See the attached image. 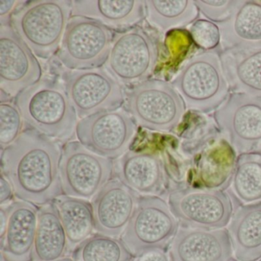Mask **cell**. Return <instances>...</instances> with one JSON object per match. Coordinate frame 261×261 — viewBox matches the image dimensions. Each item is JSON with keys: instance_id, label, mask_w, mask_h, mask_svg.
<instances>
[{"instance_id": "obj_25", "label": "cell", "mask_w": 261, "mask_h": 261, "mask_svg": "<svg viewBox=\"0 0 261 261\" xmlns=\"http://www.w3.org/2000/svg\"><path fill=\"white\" fill-rule=\"evenodd\" d=\"M66 232L70 252L95 230L94 209L89 200L62 195L54 200Z\"/></svg>"}, {"instance_id": "obj_7", "label": "cell", "mask_w": 261, "mask_h": 261, "mask_svg": "<svg viewBox=\"0 0 261 261\" xmlns=\"http://www.w3.org/2000/svg\"><path fill=\"white\" fill-rule=\"evenodd\" d=\"M112 30L94 19L71 16L62 38L57 59L71 70L101 68L111 53Z\"/></svg>"}, {"instance_id": "obj_33", "label": "cell", "mask_w": 261, "mask_h": 261, "mask_svg": "<svg viewBox=\"0 0 261 261\" xmlns=\"http://www.w3.org/2000/svg\"><path fill=\"white\" fill-rule=\"evenodd\" d=\"M13 186L7 177L1 172L0 178V205L7 206L13 202L14 196Z\"/></svg>"}, {"instance_id": "obj_39", "label": "cell", "mask_w": 261, "mask_h": 261, "mask_svg": "<svg viewBox=\"0 0 261 261\" xmlns=\"http://www.w3.org/2000/svg\"><path fill=\"white\" fill-rule=\"evenodd\" d=\"M228 261H230V260H228ZM230 261H233V260H230Z\"/></svg>"}, {"instance_id": "obj_37", "label": "cell", "mask_w": 261, "mask_h": 261, "mask_svg": "<svg viewBox=\"0 0 261 261\" xmlns=\"http://www.w3.org/2000/svg\"><path fill=\"white\" fill-rule=\"evenodd\" d=\"M1 261H7L5 256H4V255L2 253H1Z\"/></svg>"}, {"instance_id": "obj_32", "label": "cell", "mask_w": 261, "mask_h": 261, "mask_svg": "<svg viewBox=\"0 0 261 261\" xmlns=\"http://www.w3.org/2000/svg\"><path fill=\"white\" fill-rule=\"evenodd\" d=\"M27 1H18V0H0V22L1 25L10 24V18L12 15L22 6L27 4Z\"/></svg>"}, {"instance_id": "obj_27", "label": "cell", "mask_w": 261, "mask_h": 261, "mask_svg": "<svg viewBox=\"0 0 261 261\" xmlns=\"http://www.w3.org/2000/svg\"><path fill=\"white\" fill-rule=\"evenodd\" d=\"M230 187L235 198L243 205L260 202V152L238 155Z\"/></svg>"}, {"instance_id": "obj_31", "label": "cell", "mask_w": 261, "mask_h": 261, "mask_svg": "<svg viewBox=\"0 0 261 261\" xmlns=\"http://www.w3.org/2000/svg\"><path fill=\"white\" fill-rule=\"evenodd\" d=\"M200 13L207 20L221 24L228 20L242 1L238 0H195Z\"/></svg>"}, {"instance_id": "obj_15", "label": "cell", "mask_w": 261, "mask_h": 261, "mask_svg": "<svg viewBox=\"0 0 261 261\" xmlns=\"http://www.w3.org/2000/svg\"><path fill=\"white\" fill-rule=\"evenodd\" d=\"M114 174L140 196H160L169 187L164 161L153 151H127L114 163Z\"/></svg>"}, {"instance_id": "obj_16", "label": "cell", "mask_w": 261, "mask_h": 261, "mask_svg": "<svg viewBox=\"0 0 261 261\" xmlns=\"http://www.w3.org/2000/svg\"><path fill=\"white\" fill-rule=\"evenodd\" d=\"M140 197L117 178L110 180L92 200L95 231L113 238H121Z\"/></svg>"}, {"instance_id": "obj_2", "label": "cell", "mask_w": 261, "mask_h": 261, "mask_svg": "<svg viewBox=\"0 0 261 261\" xmlns=\"http://www.w3.org/2000/svg\"><path fill=\"white\" fill-rule=\"evenodd\" d=\"M15 103L27 126L53 140H68L76 130L75 110L65 88L54 81H39L19 93Z\"/></svg>"}, {"instance_id": "obj_36", "label": "cell", "mask_w": 261, "mask_h": 261, "mask_svg": "<svg viewBox=\"0 0 261 261\" xmlns=\"http://www.w3.org/2000/svg\"><path fill=\"white\" fill-rule=\"evenodd\" d=\"M56 261H75V260H74V259H73V258L65 257V258H62V259H58V260H56Z\"/></svg>"}, {"instance_id": "obj_9", "label": "cell", "mask_w": 261, "mask_h": 261, "mask_svg": "<svg viewBox=\"0 0 261 261\" xmlns=\"http://www.w3.org/2000/svg\"><path fill=\"white\" fill-rule=\"evenodd\" d=\"M214 120L237 155L261 153V97L230 92Z\"/></svg>"}, {"instance_id": "obj_34", "label": "cell", "mask_w": 261, "mask_h": 261, "mask_svg": "<svg viewBox=\"0 0 261 261\" xmlns=\"http://www.w3.org/2000/svg\"><path fill=\"white\" fill-rule=\"evenodd\" d=\"M133 261H172L169 252L164 249H153L136 256Z\"/></svg>"}, {"instance_id": "obj_18", "label": "cell", "mask_w": 261, "mask_h": 261, "mask_svg": "<svg viewBox=\"0 0 261 261\" xmlns=\"http://www.w3.org/2000/svg\"><path fill=\"white\" fill-rule=\"evenodd\" d=\"M169 246L172 261H228L233 256L230 235L224 228L179 226Z\"/></svg>"}, {"instance_id": "obj_6", "label": "cell", "mask_w": 261, "mask_h": 261, "mask_svg": "<svg viewBox=\"0 0 261 261\" xmlns=\"http://www.w3.org/2000/svg\"><path fill=\"white\" fill-rule=\"evenodd\" d=\"M179 225L164 199L160 196H140L121 241L134 256L153 249L166 250Z\"/></svg>"}, {"instance_id": "obj_24", "label": "cell", "mask_w": 261, "mask_h": 261, "mask_svg": "<svg viewBox=\"0 0 261 261\" xmlns=\"http://www.w3.org/2000/svg\"><path fill=\"white\" fill-rule=\"evenodd\" d=\"M70 253L68 238L54 202L39 210L37 230L33 250V261H56Z\"/></svg>"}, {"instance_id": "obj_5", "label": "cell", "mask_w": 261, "mask_h": 261, "mask_svg": "<svg viewBox=\"0 0 261 261\" xmlns=\"http://www.w3.org/2000/svg\"><path fill=\"white\" fill-rule=\"evenodd\" d=\"M126 110L141 127L169 133L181 124L186 108L172 84L149 79L137 84L129 91Z\"/></svg>"}, {"instance_id": "obj_23", "label": "cell", "mask_w": 261, "mask_h": 261, "mask_svg": "<svg viewBox=\"0 0 261 261\" xmlns=\"http://www.w3.org/2000/svg\"><path fill=\"white\" fill-rule=\"evenodd\" d=\"M220 58L230 92L261 97V49L220 51Z\"/></svg>"}, {"instance_id": "obj_38", "label": "cell", "mask_w": 261, "mask_h": 261, "mask_svg": "<svg viewBox=\"0 0 261 261\" xmlns=\"http://www.w3.org/2000/svg\"><path fill=\"white\" fill-rule=\"evenodd\" d=\"M256 261H261V257H260V258H259V259H257V260H256Z\"/></svg>"}, {"instance_id": "obj_4", "label": "cell", "mask_w": 261, "mask_h": 261, "mask_svg": "<svg viewBox=\"0 0 261 261\" xmlns=\"http://www.w3.org/2000/svg\"><path fill=\"white\" fill-rule=\"evenodd\" d=\"M193 112L215 111L230 94L220 50L201 51L188 59L171 82Z\"/></svg>"}, {"instance_id": "obj_14", "label": "cell", "mask_w": 261, "mask_h": 261, "mask_svg": "<svg viewBox=\"0 0 261 261\" xmlns=\"http://www.w3.org/2000/svg\"><path fill=\"white\" fill-rule=\"evenodd\" d=\"M42 70L36 56L10 24L0 27V89L15 97L41 80Z\"/></svg>"}, {"instance_id": "obj_12", "label": "cell", "mask_w": 261, "mask_h": 261, "mask_svg": "<svg viewBox=\"0 0 261 261\" xmlns=\"http://www.w3.org/2000/svg\"><path fill=\"white\" fill-rule=\"evenodd\" d=\"M137 132L135 120L122 108L81 119L75 130L82 144L111 160L120 158L129 151Z\"/></svg>"}, {"instance_id": "obj_19", "label": "cell", "mask_w": 261, "mask_h": 261, "mask_svg": "<svg viewBox=\"0 0 261 261\" xmlns=\"http://www.w3.org/2000/svg\"><path fill=\"white\" fill-rule=\"evenodd\" d=\"M8 224L1 253L7 261L33 260V250L37 230L39 210L35 204L22 200L7 205Z\"/></svg>"}, {"instance_id": "obj_35", "label": "cell", "mask_w": 261, "mask_h": 261, "mask_svg": "<svg viewBox=\"0 0 261 261\" xmlns=\"http://www.w3.org/2000/svg\"><path fill=\"white\" fill-rule=\"evenodd\" d=\"M8 224V210L7 206L0 207V241L4 240Z\"/></svg>"}, {"instance_id": "obj_22", "label": "cell", "mask_w": 261, "mask_h": 261, "mask_svg": "<svg viewBox=\"0 0 261 261\" xmlns=\"http://www.w3.org/2000/svg\"><path fill=\"white\" fill-rule=\"evenodd\" d=\"M237 261L261 257V201L238 207L227 225Z\"/></svg>"}, {"instance_id": "obj_10", "label": "cell", "mask_w": 261, "mask_h": 261, "mask_svg": "<svg viewBox=\"0 0 261 261\" xmlns=\"http://www.w3.org/2000/svg\"><path fill=\"white\" fill-rule=\"evenodd\" d=\"M159 49L153 38L140 27L114 35L106 68L120 83L140 84L152 75Z\"/></svg>"}, {"instance_id": "obj_1", "label": "cell", "mask_w": 261, "mask_h": 261, "mask_svg": "<svg viewBox=\"0 0 261 261\" xmlns=\"http://www.w3.org/2000/svg\"><path fill=\"white\" fill-rule=\"evenodd\" d=\"M62 152L56 140L30 128L1 150V172L11 182L16 198L42 206L62 195Z\"/></svg>"}, {"instance_id": "obj_26", "label": "cell", "mask_w": 261, "mask_h": 261, "mask_svg": "<svg viewBox=\"0 0 261 261\" xmlns=\"http://www.w3.org/2000/svg\"><path fill=\"white\" fill-rule=\"evenodd\" d=\"M146 9L149 23L163 33L192 25L200 15L195 0H147Z\"/></svg>"}, {"instance_id": "obj_30", "label": "cell", "mask_w": 261, "mask_h": 261, "mask_svg": "<svg viewBox=\"0 0 261 261\" xmlns=\"http://www.w3.org/2000/svg\"><path fill=\"white\" fill-rule=\"evenodd\" d=\"M189 33L194 43L203 51L219 48L221 33L215 22L207 19H198L191 25Z\"/></svg>"}, {"instance_id": "obj_8", "label": "cell", "mask_w": 261, "mask_h": 261, "mask_svg": "<svg viewBox=\"0 0 261 261\" xmlns=\"http://www.w3.org/2000/svg\"><path fill=\"white\" fill-rule=\"evenodd\" d=\"M59 170L63 195L90 201L111 180L114 163L79 141H70L62 148Z\"/></svg>"}, {"instance_id": "obj_17", "label": "cell", "mask_w": 261, "mask_h": 261, "mask_svg": "<svg viewBox=\"0 0 261 261\" xmlns=\"http://www.w3.org/2000/svg\"><path fill=\"white\" fill-rule=\"evenodd\" d=\"M237 159L238 155L228 142L216 137L197 154L186 187L226 190L230 186Z\"/></svg>"}, {"instance_id": "obj_29", "label": "cell", "mask_w": 261, "mask_h": 261, "mask_svg": "<svg viewBox=\"0 0 261 261\" xmlns=\"http://www.w3.org/2000/svg\"><path fill=\"white\" fill-rule=\"evenodd\" d=\"M23 117L16 103H0V145L1 150L14 143L22 133Z\"/></svg>"}, {"instance_id": "obj_21", "label": "cell", "mask_w": 261, "mask_h": 261, "mask_svg": "<svg viewBox=\"0 0 261 261\" xmlns=\"http://www.w3.org/2000/svg\"><path fill=\"white\" fill-rule=\"evenodd\" d=\"M218 27L220 51L261 49V1H242L231 17Z\"/></svg>"}, {"instance_id": "obj_3", "label": "cell", "mask_w": 261, "mask_h": 261, "mask_svg": "<svg viewBox=\"0 0 261 261\" xmlns=\"http://www.w3.org/2000/svg\"><path fill=\"white\" fill-rule=\"evenodd\" d=\"M71 1H27L10 18V25L39 59L47 60L59 50L68 21Z\"/></svg>"}, {"instance_id": "obj_20", "label": "cell", "mask_w": 261, "mask_h": 261, "mask_svg": "<svg viewBox=\"0 0 261 261\" xmlns=\"http://www.w3.org/2000/svg\"><path fill=\"white\" fill-rule=\"evenodd\" d=\"M71 16L94 19L120 32L134 28L146 18L143 0H86L71 1Z\"/></svg>"}, {"instance_id": "obj_13", "label": "cell", "mask_w": 261, "mask_h": 261, "mask_svg": "<svg viewBox=\"0 0 261 261\" xmlns=\"http://www.w3.org/2000/svg\"><path fill=\"white\" fill-rule=\"evenodd\" d=\"M65 91L75 110L77 117L112 111L124 103L121 84L107 70H73L64 77Z\"/></svg>"}, {"instance_id": "obj_28", "label": "cell", "mask_w": 261, "mask_h": 261, "mask_svg": "<svg viewBox=\"0 0 261 261\" xmlns=\"http://www.w3.org/2000/svg\"><path fill=\"white\" fill-rule=\"evenodd\" d=\"M75 261H131L133 255L121 240L95 233L72 252Z\"/></svg>"}, {"instance_id": "obj_11", "label": "cell", "mask_w": 261, "mask_h": 261, "mask_svg": "<svg viewBox=\"0 0 261 261\" xmlns=\"http://www.w3.org/2000/svg\"><path fill=\"white\" fill-rule=\"evenodd\" d=\"M168 204L180 226L215 230L228 225L233 203L224 191L181 187L169 192Z\"/></svg>"}]
</instances>
